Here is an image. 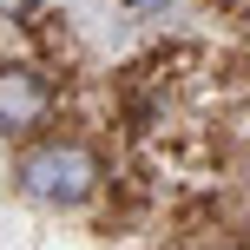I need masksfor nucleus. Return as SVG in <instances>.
Instances as JSON below:
<instances>
[{"label": "nucleus", "mask_w": 250, "mask_h": 250, "mask_svg": "<svg viewBox=\"0 0 250 250\" xmlns=\"http://www.w3.org/2000/svg\"><path fill=\"white\" fill-rule=\"evenodd\" d=\"M99 178H105L99 151L79 145V138H40L20 158V191L40 204H86L99 191Z\"/></svg>", "instance_id": "1"}, {"label": "nucleus", "mask_w": 250, "mask_h": 250, "mask_svg": "<svg viewBox=\"0 0 250 250\" xmlns=\"http://www.w3.org/2000/svg\"><path fill=\"white\" fill-rule=\"evenodd\" d=\"M53 112V86L33 66H0V132H33Z\"/></svg>", "instance_id": "2"}, {"label": "nucleus", "mask_w": 250, "mask_h": 250, "mask_svg": "<svg viewBox=\"0 0 250 250\" xmlns=\"http://www.w3.org/2000/svg\"><path fill=\"white\" fill-rule=\"evenodd\" d=\"M33 13V0H0V20H26Z\"/></svg>", "instance_id": "3"}, {"label": "nucleus", "mask_w": 250, "mask_h": 250, "mask_svg": "<svg viewBox=\"0 0 250 250\" xmlns=\"http://www.w3.org/2000/svg\"><path fill=\"white\" fill-rule=\"evenodd\" d=\"M132 7H165V0H132Z\"/></svg>", "instance_id": "4"}]
</instances>
